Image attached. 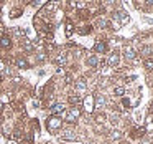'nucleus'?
<instances>
[{
	"mask_svg": "<svg viewBox=\"0 0 153 144\" xmlns=\"http://www.w3.org/2000/svg\"><path fill=\"white\" fill-rule=\"evenodd\" d=\"M61 126H63V121H61V118L59 116H51V118H48V121H46V127H48V131H51V133H56L58 129H61Z\"/></svg>",
	"mask_w": 153,
	"mask_h": 144,
	"instance_id": "nucleus-1",
	"label": "nucleus"
},
{
	"mask_svg": "<svg viewBox=\"0 0 153 144\" xmlns=\"http://www.w3.org/2000/svg\"><path fill=\"white\" fill-rule=\"evenodd\" d=\"M112 18L115 20L117 27H120V25H125V23H128V22H130V17H128V14H125L123 10L114 12V14H112Z\"/></svg>",
	"mask_w": 153,
	"mask_h": 144,
	"instance_id": "nucleus-2",
	"label": "nucleus"
},
{
	"mask_svg": "<svg viewBox=\"0 0 153 144\" xmlns=\"http://www.w3.org/2000/svg\"><path fill=\"white\" fill-rule=\"evenodd\" d=\"M79 116H81L79 108H74L73 106V108H69V109L64 111V121H68V123H74Z\"/></svg>",
	"mask_w": 153,
	"mask_h": 144,
	"instance_id": "nucleus-3",
	"label": "nucleus"
},
{
	"mask_svg": "<svg viewBox=\"0 0 153 144\" xmlns=\"http://www.w3.org/2000/svg\"><path fill=\"white\" fill-rule=\"evenodd\" d=\"M87 91V84H86V81L84 80H79L76 83V94H82V93H86Z\"/></svg>",
	"mask_w": 153,
	"mask_h": 144,
	"instance_id": "nucleus-4",
	"label": "nucleus"
},
{
	"mask_svg": "<svg viewBox=\"0 0 153 144\" xmlns=\"http://www.w3.org/2000/svg\"><path fill=\"white\" fill-rule=\"evenodd\" d=\"M105 63L109 65V66H117V65H119V53H110Z\"/></svg>",
	"mask_w": 153,
	"mask_h": 144,
	"instance_id": "nucleus-5",
	"label": "nucleus"
},
{
	"mask_svg": "<svg viewBox=\"0 0 153 144\" xmlns=\"http://www.w3.org/2000/svg\"><path fill=\"white\" fill-rule=\"evenodd\" d=\"M51 111H53V114L56 116V114H59V113H64V111H66V106H64V104H61V103H58V104H53V108H51Z\"/></svg>",
	"mask_w": 153,
	"mask_h": 144,
	"instance_id": "nucleus-6",
	"label": "nucleus"
},
{
	"mask_svg": "<svg viewBox=\"0 0 153 144\" xmlns=\"http://www.w3.org/2000/svg\"><path fill=\"white\" fill-rule=\"evenodd\" d=\"M123 53H125V58H128V60H133V58H135V50H133V48L132 47H130V45H128V47H125V50H123Z\"/></svg>",
	"mask_w": 153,
	"mask_h": 144,
	"instance_id": "nucleus-7",
	"label": "nucleus"
},
{
	"mask_svg": "<svg viewBox=\"0 0 153 144\" xmlns=\"http://www.w3.org/2000/svg\"><path fill=\"white\" fill-rule=\"evenodd\" d=\"M66 61H68L66 53H59L56 58H54V63H56V65H66Z\"/></svg>",
	"mask_w": 153,
	"mask_h": 144,
	"instance_id": "nucleus-8",
	"label": "nucleus"
},
{
	"mask_svg": "<svg viewBox=\"0 0 153 144\" xmlns=\"http://www.w3.org/2000/svg\"><path fill=\"white\" fill-rule=\"evenodd\" d=\"M86 63L89 65V66H92V68H94V66H97V65H99V58H97L96 55H91V57L86 60Z\"/></svg>",
	"mask_w": 153,
	"mask_h": 144,
	"instance_id": "nucleus-9",
	"label": "nucleus"
},
{
	"mask_svg": "<svg viewBox=\"0 0 153 144\" xmlns=\"http://www.w3.org/2000/svg\"><path fill=\"white\" fill-rule=\"evenodd\" d=\"M15 65H17V68H22V70L28 68V61L25 60V58H17V60H15Z\"/></svg>",
	"mask_w": 153,
	"mask_h": 144,
	"instance_id": "nucleus-10",
	"label": "nucleus"
},
{
	"mask_svg": "<svg viewBox=\"0 0 153 144\" xmlns=\"http://www.w3.org/2000/svg\"><path fill=\"white\" fill-rule=\"evenodd\" d=\"M0 47L2 48H10L12 47V40L8 37H2L0 38Z\"/></svg>",
	"mask_w": 153,
	"mask_h": 144,
	"instance_id": "nucleus-11",
	"label": "nucleus"
},
{
	"mask_svg": "<svg viewBox=\"0 0 153 144\" xmlns=\"http://www.w3.org/2000/svg\"><path fill=\"white\" fill-rule=\"evenodd\" d=\"M94 50H96L97 53H104V51H105V43H104V41H97V43L94 45Z\"/></svg>",
	"mask_w": 153,
	"mask_h": 144,
	"instance_id": "nucleus-12",
	"label": "nucleus"
},
{
	"mask_svg": "<svg viewBox=\"0 0 153 144\" xmlns=\"http://www.w3.org/2000/svg\"><path fill=\"white\" fill-rule=\"evenodd\" d=\"M140 53L145 55V57H150V55H153V47H142Z\"/></svg>",
	"mask_w": 153,
	"mask_h": 144,
	"instance_id": "nucleus-13",
	"label": "nucleus"
},
{
	"mask_svg": "<svg viewBox=\"0 0 153 144\" xmlns=\"http://www.w3.org/2000/svg\"><path fill=\"white\" fill-rule=\"evenodd\" d=\"M132 133H133V134H132L133 137H142L143 134H145V129H143V127H135Z\"/></svg>",
	"mask_w": 153,
	"mask_h": 144,
	"instance_id": "nucleus-14",
	"label": "nucleus"
},
{
	"mask_svg": "<svg viewBox=\"0 0 153 144\" xmlns=\"http://www.w3.org/2000/svg\"><path fill=\"white\" fill-rule=\"evenodd\" d=\"M69 103L71 104H81V103H82V100H81V96L74 94V96H69Z\"/></svg>",
	"mask_w": 153,
	"mask_h": 144,
	"instance_id": "nucleus-15",
	"label": "nucleus"
},
{
	"mask_svg": "<svg viewBox=\"0 0 153 144\" xmlns=\"http://www.w3.org/2000/svg\"><path fill=\"white\" fill-rule=\"evenodd\" d=\"M13 33L17 35L18 38H22V37H25L27 35V32L23 30V28H20V27H17V28H13Z\"/></svg>",
	"mask_w": 153,
	"mask_h": 144,
	"instance_id": "nucleus-16",
	"label": "nucleus"
},
{
	"mask_svg": "<svg viewBox=\"0 0 153 144\" xmlns=\"http://www.w3.org/2000/svg\"><path fill=\"white\" fill-rule=\"evenodd\" d=\"M73 32H74V27H73V23H71V22H68V23H66V37L69 38L71 35H73Z\"/></svg>",
	"mask_w": 153,
	"mask_h": 144,
	"instance_id": "nucleus-17",
	"label": "nucleus"
},
{
	"mask_svg": "<svg viewBox=\"0 0 153 144\" xmlns=\"http://www.w3.org/2000/svg\"><path fill=\"white\" fill-rule=\"evenodd\" d=\"M143 65H145V68H146L148 71L153 70V60H152V58H146V60L143 61Z\"/></svg>",
	"mask_w": 153,
	"mask_h": 144,
	"instance_id": "nucleus-18",
	"label": "nucleus"
},
{
	"mask_svg": "<svg viewBox=\"0 0 153 144\" xmlns=\"http://www.w3.org/2000/svg\"><path fill=\"white\" fill-rule=\"evenodd\" d=\"M110 137H112V139H120V137H122V133L114 129V131H110Z\"/></svg>",
	"mask_w": 153,
	"mask_h": 144,
	"instance_id": "nucleus-19",
	"label": "nucleus"
},
{
	"mask_svg": "<svg viewBox=\"0 0 153 144\" xmlns=\"http://www.w3.org/2000/svg\"><path fill=\"white\" fill-rule=\"evenodd\" d=\"M97 25L102 27V28H109V22H107L105 18H99V20H97Z\"/></svg>",
	"mask_w": 153,
	"mask_h": 144,
	"instance_id": "nucleus-20",
	"label": "nucleus"
},
{
	"mask_svg": "<svg viewBox=\"0 0 153 144\" xmlns=\"http://www.w3.org/2000/svg\"><path fill=\"white\" fill-rule=\"evenodd\" d=\"M20 15H22V8H13V10L10 12L12 18H17V17H20Z\"/></svg>",
	"mask_w": 153,
	"mask_h": 144,
	"instance_id": "nucleus-21",
	"label": "nucleus"
},
{
	"mask_svg": "<svg viewBox=\"0 0 153 144\" xmlns=\"http://www.w3.org/2000/svg\"><path fill=\"white\" fill-rule=\"evenodd\" d=\"M92 101H94V98H92V96H89V98L86 100V109H87V111L92 109Z\"/></svg>",
	"mask_w": 153,
	"mask_h": 144,
	"instance_id": "nucleus-22",
	"label": "nucleus"
},
{
	"mask_svg": "<svg viewBox=\"0 0 153 144\" xmlns=\"http://www.w3.org/2000/svg\"><path fill=\"white\" fill-rule=\"evenodd\" d=\"M77 32H79L81 35H86V33H91V27H89V25H87V27H81V28H79V30H77Z\"/></svg>",
	"mask_w": 153,
	"mask_h": 144,
	"instance_id": "nucleus-23",
	"label": "nucleus"
},
{
	"mask_svg": "<svg viewBox=\"0 0 153 144\" xmlns=\"http://www.w3.org/2000/svg\"><path fill=\"white\" fill-rule=\"evenodd\" d=\"M96 121H97V123H104V121H105V114H104V113H99V114L96 116Z\"/></svg>",
	"mask_w": 153,
	"mask_h": 144,
	"instance_id": "nucleus-24",
	"label": "nucleus"
},
{
	"mask_svg": "<svg viewBox=\"0 0 153 144\" xmlns=\"http://www.w3.org/2000/svg\"><path fill=\"white\" fill-rule=\"evenodd\" d=\"M114 93H115V96H122V94H123V88L122 86L115 88V90H114Z\"/></svg>",
	"mask_w": 153,
	"mask_h": 144,
	"instance_id": "nucleus-25",
	"label": "nucleus"
},
{
	"mask_svg": "<svg viewBox=\"0 0 153 144\" xmlns=\"http://www.w3.org/2000/svg\"><path fill=\"white\" fill-rule=\"evenodd\" d=\"M110 123H112V124H119V118H117V116H110Z\"/></svg>",
	"mask_w": 153,
	"mask_h": 144,
	"instance_id": "nucleus-26",
	"label": "nucleus"
},
{
	"mask_svg": "<svg viewBox=\"0 0 153 144\" xmlns=\"http://www.w3.org/2000/svg\"><path fill=\"white\" fill-rule=\"evenodd\" d=\"M122 104H123V106H127V108H128V106H130V101L123 98V100H122Z\"/></svg>",
	"mask_w": 153,
	"mask_h": 144,
	"instance_id": "nucleus-27",
	"label": "nucleus"
},
{
	"mask_svg": "<svg viewBox=\"0 0 153 144\" xmlns=\"http://www.w3.org/2000/svg\"><path fill=\"white\" fill-rule=\"evenodd\" d=\"M4 70V63H2V61H0V71Z\"/></svg>",
	"mask_w": 153,
	"mask_h": 144,
	"instance_id": "nucleus-28",
	"label": "nucleus"
},
{
	"mask_svg": "<svg viewBox=\"0 0 153 144\" xmlns=\"http://www.w3.org/2000/svg\"><path fill=\"white\" fill-rule=\"evenodd\" d=\"M150 109H152V111H153V103H152V104H150Z\"/></svg>",
	"mask_w": 153,
	"mask_h": 144,
	"instance_id": "nucleus-29",
	"label": "nucleus"
}]
</instances>
